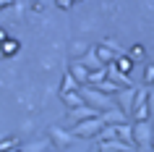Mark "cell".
<instances>
[{"mask_svg": "<svg viewBox=\"0 0 154 152\" xmlns=\"http://www.w3.org/2000/svg\"><path fill=\"white\" fill-rule=\"evenodd\" d=\"M79 92H81V97L91 105V108H97V110H110V108H115V100H112V97L105 95V92H99V89L91 87V84H84Z\"/></svg>", "mask_w": 154, "mask_h": 152, "instance_id": "obj_1", "label": "cell"}, {"mask_svg": "<svg viewBox=\"0 0 154 152\" xmlns=\"http://www.w3.org/2000/svg\"><path fill=\"white\" fill-rule=\"evenodd\" d=\"M102 128H105V121L102 118H89V121H79L71 131H73L76 139H94V136H99Z\"/></svg>", "mask_w": 154, "mask_h": 152, "instance_id": "obj_2", "label": "cell"}, {"mask_svg": "<svg viewBox=\"0 0 154 152\" xmlns=\"http://www.w3.org/2000/svg\"><path fill=\"white\" fill-rule=\"evenodd\" d=\"M152 115V108H149V87H141L136 92V100H133V121H149Z\"/></svg>", "mask_w": 154, "mask_h": 152, "instance_id": "obj_3", "label": "cell"}, {"mask_svg": "<svg viewBox=\"0 0 154 152\" xmlns=\"http://www.w3.org/2000/svg\"><path fill=\"white\" fill-rule=\"evenodd\" d=\"M133 139L138 147H152L154 142V123L152 121H136L133 123Z\"/></svg>", "mask_w": 154, "mask_h": 152, "instance_id": "obj_4", "label": "cell"}, {"mask_svg": "<svg viewBox=\"0 0 154 152\" xmlns=\"http://www.w3.org/2000/svg\"><path fill=\"white\" fill-rule=\"evenodd\" d=\"M50 142L55 144L57 152L68 150L73 142H76V136H73V131H68V128H60V126H50Z\"/></svg>", "mask_w": 154, "mask_h": 152, "instance_id": "obj_5", "label": "cell"}, {"mask_svg": "<svg viewBox=\"0 0 154 152\" xmlns=\"http://www.w3.org/2000/svg\"><path fill=\"white\" fill-rule=\"evenodd\" d=\"M99 115H102V110L91 108L89 102L81 105V108H71V110H68V118H71L73 123H79V121H89V118H99Z\"/></svg>", "mask_w": 154, "mask_h": 152, "instance_id": "obj_6", "label": "cell"}, {"mask_svg": "<svg viewBox=\"0 0 154 152\" xmlns=\"http://www.w3.org/2000/svg\"><path fill=\"white\" fill-rule=\"evenodd\" d=\"M99 118L105 121V126H118V123H128V115L120 110V105H115V108H110V110H102V115Z\"/></svg>", "mask_w": 154, "mask_h": 152, "instance_id": "obj_7", "label": "cell"}, {"mask_svg": "<svg viewBox=\"0 0 154 152\" xmlns=\"http://www.w3.org/2000/svg\"><path fill=\"white\" fill-rule=\"evenodd\" d=\"M136 92L138 89H133V87H125V89H120L118 92V105H120V110L128 115V113H133V100H136Z\"/></svg>", "mask_w": 154, "mask_h": 152, "instance_id": "obj_8", "label": "cell"}, {"mask_svg": "<svg viewBox=\"0 0 154 152\" xmlns=\"http://www.w3.org/2000/svg\"><path fill=\"white\" fill-rule=\"evenodd\" d=\"M68 71L73 73V79L79 81L81 87H84V84H89V76H91V71H89V68H86L84 63H79V60H76V63H71V68H68Z\"/></svg>", "mask_w": 154, "mask_h": 152, "instance_id": "obj_9", "label": "cell"}, {"mask_svg": "<svg viewBox=\"0 0 154 152\" xmlns=\"http://www.w3.org/2000/svg\"><path fill=\"white\" fill-rule=\"evenodd\" d=\"M79 63H84L89 71H97V68H102V66H105L102 60H99V55H97V47H89V53H86V55L79 58Z\"/></svg>", "mask_w": 154, "mask_h": 152, "instance_id": "obj_10", "label": "cell"}, {"mask_svg": "<svg viewBox=\"0 0 154 152\" xmlns=\"http://www.w3.org/2000/svg\"><path fill=\"white\" fill-rule=\"evenodd\" d=\"M76 89H81V84L73 79V73H71V71H65V73H63V81H60V89H57V92H60V95H68V92H76Z\"/></svg>", "mask_w": 154, "mask_h": 152, "instance_id": "obj_11", "label": "cell"}, {"mask_svg": "<svg viewBox=\"0 0 154 152\" xmlns=\"http://www.w3.org/2000/svg\"><path fill=\"white\" fill-rule=\"evenodd\" d=\"M118 139L136 147V139H133V126H131V123H118Z\"/></svg>", "mask_w": 154, "mask_h": 152, "instance_id": "obj_12", "label": "cell"}, {"mask_svg": "<svg viewBox=\"0 0 154 152\" xmlns=\"http://www.w3.org/2000/svg\"><path fill=\"white\" fill-rule=\"evenodd\" d=\"M24 152H50V139H37V142H29L21 147Z\"/></svg>", "mask_w": 154, "mask_h": 152, "instance_id": "obj_13", "label": "cell"}, {"mask_svg": "<svg viewBox=\"0 0 154 152\" xmlns=\"http://www.w3.org/2000/svg\"><path fill=\"white\" fill-rule=\"evenodd\" d=\"M63 97V102L68 105V108H81V105H86V100L81 97V92H68V95H60Z\"/></svg>", "mask_w": 154, "mask_h": 152, "instance_id": "obj_14", "label": "cell"}, {"mask_svg": "<svg viewBox=\"0 0 154 152\" xmlns=\"http://www.w3.org/2000/svg\"><path fill=\"white\" fill-rule=\"evenodd\" d=\"M115 66H118V71L125 73V76L133 71V60H131V55H118V58H115Z\"/></svg>", "mask_w": 154, "mask_h": 152, "instance_id": "obj_15", "label": "cell"}, {"mask_svg": "<svg viewBox=\"0 0 154 152\" xmlns=\"http://www.w3.org/2000/svg\"><path fill=\"white\" fill-rule=\"evenodd\" d=\"M91 87H94V84H91ZM97 89L99 92H105V95H118V92H120V84H115V81H110V79H105L102 81V84H97Z\"/></svg>", "mask_w": 154, "mask_h": 152, "instance_id": "obj_16", "label": "cell"}, {"mask_svg": "<svg viewBox=\"0 0 154 152\" xmlns=\"http://www.w3.org/2000/svg\"><path fill=\"white\" fill-rule=\"evenodd\" d=\"M107 79V66H102V68H97V71H91V76H89V84H102V81Z\"/></svg>", "mask_w": 154, "mask_h": 152, "instance_id": "obj_17", "label": "cell"}, {"mask_svg": "<svg viewBox=\"0 0 154 152\" xmlns=\"http://www.w3.org/2000/svg\"><path fill=\"white\" fill-rule=\"evenodd\" d=\"M13 53H18V40H3V55H13Z\"/></svg>", "mask_w": 154, "mask_h": 152, "instance_id": "obj_18", "label": "cell"}, {"mask_svg": "<svg viewBox=\"0 0 154 152\" xmlns=\"http://www.w3.org/2000/svg\"><path fill=\"white\" fill-rule=\"evenodd\" d=\"M144 55H146L144 45H133V47H131V60H141Z\"/></svg>", "mask_w": 154, "mask_h": 152, "instance_id": "obj_19", "label": "cell"}, {"mask_svg": "<svg viewBox=\"0 0 154 152\" xmlns=\"http://www.w3.org/2000/svg\"><path fill=\"white\" fill-rule=\"evenodd\" d=\"M144 84H146V87H152V84H154V63L146 66V71H144Z\"/></svg>", "mask_w": 154, "mask_h": 152, "instance_id": "obj_20", "label": "cell"}, {"mask_svg": "<svg viewBox=\"0 0 154 152\" xmlns=\"http://www.w3.org/2000/svg\"><path fill=\"white\" fill-rule=\"evenodd\" d=\"M16 136H5V139H0V152H5V150H11V147H16Z\"/></svg>", "mask_w": 154, "mask_h": 152, "instance_id": "obj_21", "label": "cell"}, {"mask_svg": "<svg viewBox=\"0 0 154 152\" xmlns=\"http://www.w3.org/2000/svg\"><path fill=\"white\" fill-rule=\"evenodd\" d=\"M149 108H152V113H154V89L149 87Z\"/></svg>", "mask_w": 154, "mask_h": 152, "instance_id": "obj_22", "label": "cell"}, {"mask_svg": "<svg viewBox=\"0 0 154 152\" xmlns=\"http://www.w3.org/2000/svg\"><path fill=\"white\" fill-rule=\"evenodd\" d=\"M97 147H99L102 152H118V150H110V147H105V144H97Z\"/></svg>", "mask_w": 154, "mask_h": 152, "instance_id": "obj_23", "label": "cell"}, {"mask_svg": "<svg viewBox=\"0 0 154 152\" xmlns=\"http://www.w3.org/2000/svg\"><path fill=\"white\" fill-rule=\"evenodd\" d=\"M89 152H102V150H99V147H91V150Z\"/></svg>", "mask_w": 154, "mask_h": 152, "instance_id": "obj_24", "label": "cell"}, {"mask_svg": "<svg viewBox=\"0 0 154 152\" xmlns=\"http://www.w3.org/2000/svg\"><path fill=\"white\" fill-rule=\"evenodd\" d=\"M0 58H5V55H3V42H0Z\"/></svg>", "mask_w": 154, "mask_h": 152, "instance_id": "obj_25", "label": "cell"}, {"mask_svg": "<svg viewBox=\"0 0 154 152\" xmlns=\"http://www.w3.org/2000/svg\"><path fill=\"white\" fill-rule=\"evenodd\" d=\"M152 150H154V142H152Z\"/></svg>", "mask_w": 154, "mask_h": 152, "instance_id": "obj_26", "label": "cell"}, {"mask_svg": "<svg viewBox=\"0 0 154 152\" xmlns=\"http://www.w3.org/2000/svg\"><path fill=\"white\" fill-rule=\"evenodd\" d=\"M18 152H24V150H18Z\"/></svg>", "mask_w": 154, "mask_h": 152, "instance_id": "obj_27", "label": "cell"}, {"mask_svg": "<svg viewBox=\"0 0 154 152\" xmlns=\"http://www.w3.org/2000/svg\"><path fill=\"white\" fill-rule=\"evenodd\" d=\"M55 152H57V150H55Z\"/></svg>", "mask_w": 154, "mask_h": 152, "instance_id": "obj_28", "label": "cell"}]
</instances>
